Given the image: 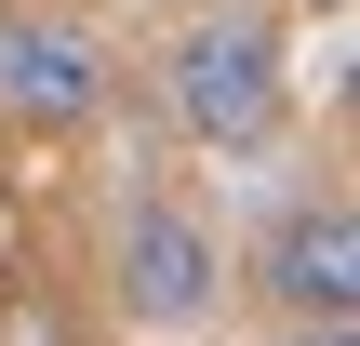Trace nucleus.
Masks as SVG:
<instances>
[{"label":"nucleus","instance_id":"4","mask_svg":"<svg viewBox=\"0 0 360 346\" xmlns=\"http://www.w3.org/2000/svg\"><path fill=\"white\" fill-rule=\"evenodd\" d=\"M254 280L294 307V333H321V320H360V213H347V200H307V213H281Z\"/></svg>","mask_w":360,"mask_h":346},{"label":"nucleus","instance_id":"1","mask_svg":"<svg viewBox=\"0 0 360 346\" xmlns=\"http://www.w3.org/2000/svg\"><path fill=\"white\" fill-rule=\"evenodd\" d=\"M174 120L200 133V147H267L281 133V107H294V80H281V40L254 27V13H200L187 40H174Z\"/></svg>","mask_w":360,"mask_h":346},{"label":"nucleus","instance_id":"6","mask_svg":"<svg viewBox=\"0 0 360 346\" xmlns=\"http://www.w3.org/2000/svg\"><path fill=\"white\" fill-rule=\"evenodd\" d=\"M321 13H334V0H321Z\"/></svg>","mask_w":360,"mask_h":346},{"label":"nucleus","instance_id":"2","mask_svg":"<svg viewBox=\"0 0 360 346\" xmlns=\"http://www.w3.org/2000/svg\"><path fill=\"white\" fill-rule=\"evenodd\" d=\"M107 280H120V320H147V333H187V320H214V227L200 213H174V200H134L120 213V253H107Z\"/></svg>","mask_w":360,"mask_h":346},{"label":"nucleus","instance_id":"3","mask_svg":"<svg viewBox=\"0 0 360 346\" xmlns=\"http://www.w3.org/2000/svg\"><path fill=\"white\" fill-rule=\"evenodd\" d=\"M0 107L13 120H94L107 107V40L80 27V13H27V0H0Z\"/></svg>","mask_w":360,"mask_h":346},{"label":"nucleus","instance_id":"5","mask_svg":"<svg viewBox=\"0 0 360 346\" xmlns=\"http://www.w3.org/2000/svg\"><path fill=\"white\" fill-rule=\"evenodd\" d=\"M281 346H360V320H321V333H281Z\"/></svg>","mask_w":360,"mask_h":346}]
</instances>
